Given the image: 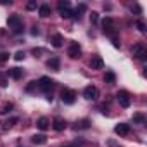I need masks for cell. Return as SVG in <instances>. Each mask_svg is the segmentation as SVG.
I'll list each match as a JSON object with an SVG mask.
<instances>
[{
    "mask_svg": "<svg viewBox=\"0 0 147 147\" xmlns=\"http://www.w3.org/2000/svg\"><path fill=\"white\" fill-rule=\"evenodd\" d=\"M114 133L119 135V137H126V135L130 133V125H126V123L116 125V126H114Z\"/></svg>",
    "mask_w": 147,
    "mask_h": 147,
    "instance_id": "8",
    "label": "cell"
},
{
    "mask_svg": "<svg viewBox=\"0 0 147 147\" xmlns=\"http://www.w3.org/2000/svg\"><path fill=\"white\" fill-rule=\"evenodd\" d=\"M26 9H28V11H33V9H36V4H35V2H30V4L26 5Z\"/></svg>",
    "mask_w": 147,
    "mask_h": 147,
    "instance_id": "31",
    "label": "cell"
},
{
    "mask_svg": "<svg viewBox=\"0 0 147 147\" xmlns=\"http://www.w3.org/2000/svg\"><path fill=\"white\" fill-rule=\"evenodd\" d=\"M7 24H9V28H11V31L14 33V35H19V33H23V21H21V18L19 16H11L9 19H7Z\"/></svg>",
    "mask_w": 147,
    "mask_h": 147,
    "instance_id": "1",
    "label": "cell"
},
{
    "mask_svg": "<svg viewBox=\"0 0 147 147\" xmlns=\"http://www.w3.org/2000/svg\"><path fill=\"white\" fill-rule=\"evenodd\" d=\"M102 31L109 36H116V28H114V21L111 18H106L102 21Z\"/></svg>",
    "mask_w": 147,
    "mask_h": 147,
    "instance_id": "5",
    "label": "cell"
},
{
    "mask_svg": "<svg viewBox=\"0 0 147 147\" xmlns=\"http://www.w3.org/2000/svg\"><path fill=\"white\" fill-rule=\"evenodd\" d=\"M67 55H69L71 59H78V57L82 55V47H80L78 43H71L69 49H67Z\"/></svg>",
    "mask_w": 147,
    "mask_h": 147,
    "instance_id": "7",
    "label": "cell"
},
{
    "mask_svg": "<svg viewBox=\"0 0 147 147\" xmlns=\"http://www.w3.org/2000/svg\"><path fill=\"white\" fill-rule=\"evenodd\" d=\"M113 45H114L116 49H119V42H118V38H116V36H113Z\"/></svg>",
    "mask_w": 147,
    "mask_h": 147,
    "instance_id": "33",
    "label": "cell"
},
{
    "mask_svg": "<svg viewBox=\"0 0 147 147\" xmlns=\"http://www.w3.org/2000/svg\"><path fill=\"white\" fill-rule=\"evenodd\" d=\"M14 59H16V61H23V59H24V52H23V50H18V52L14 54Z\"/></svg>",
    "mask_w": 147,
    "mask_h": 147,
    "instance_id": "27",
    "label": "cell"
},
{
    "mask_svg": "<svg viewBox=\"0 0 147 147\" xmlns=\"http://www.w3.org/2000/svg\"><path fill=\"white\" fill-rule=\"evenodd\" d=\"M135 26H137V30H138L140 33H145V23H144V21H137Z\"/></svg>",
    "mask_w": 147,
    "mask_h": 147,
    "instance_id": "24",
    "label": "cell"
},
{
    "mask_svg": "<svg viewBox=\"0 0 147 147\" xmlns=\"http://www.w3.org/2000/svg\"><path fill=\"white\" fill-rule=\"evenodd\" d=\"M18 121H19V118H16V116H14V118H9V119L5 121V125H4V130H9V128H11V126H14Z\"/></svg>",
    "mask_w": 147,
    "mask_h": 147,
    "instance_id": "20",
    "label": "cell"
},
{
    "mask_svg": "<svg viewBox=\"0 0 147 147\" xmlns=\"http://www.w3.org/2000/svg\"><path fill=\"white\" fill-rule=\"evenodd\" d=\"M88 125H90L88 119H82L80 123H76V128H88Z\"/></svg>",
    "mask_w": 147,
    "mask_h": 147,
    "instance_id": "25",
    "label": "cell"
},
{
    "mask_svg": "<svg viewBox=\"0 0 147 147\" xmlns=\"http://www.w3.org/2000/svg\"><path fill=\"white\" fill-rule=\"evenodd\" d=\"M36 85H38V88H40V90H43V92H47V94H49V92L55 87V82H54L52 78H49V76H42V78L36 82Z\"/></svg>",
    "mask_w": 147,
    "mask_h": 147,
    "instance_id": "2",
    "label": "cell"
},
{
    "mask_svg": "<svg viewBox=\"0 0 147 147\" xmlns=\"http://www.w3.org/2000/svg\"><path fill=\"white\" fill-rule=\"evenodd\" d=\"M85 11H87V5H85V4H80V5L76 7V11L73 12V14H75L73 18H75V19H80V18H82V14H80V12H85Z\"/></svg>",
    "mask_w": 147,
    "mask_h": 147,
    "instance_id": "18",
    "label": "cell"
},
{
    "mask_svg": "<svg viewBox=\"0 0 147 147\" xmlns=\"http://www.w3.org/2000/svg\"><path fill=\"white\" fill-rule=\"evenodd\" d=\"M9 76L14 78V80H21V78H23V69H21V67H12V69H9Z\"/></svg>",
    "mask_w": 147,
    "mask_h": 147,
    "instance_id": "12",
    "label": "cell"
},
{
    "mask_svg": "<svg viewBox=\"0 0 147 147\" xmlns=\"http://www.w3.org/2000/svg\"><path fill=\"white\" fill-rule=\"evenodd\" d=\"M61 99H62L64 104L71 106V104H75V100H76V92L71 90V88H64V90L61 92Z\"/></svg>",
    "mask_w": 147,
    "mask_h": 147,
    "instance_id": "3",
    "label": "cell"
},
{
    "mask_svg": "<svg viewBox=\"0 0 147 147\" xmlns=\"http://www.w3.org/2000/svg\"><path fill=\"white\" fill-rule=\"evenodd\" d=\"M61 9H69V2H66V0L64 2H59V11Z\"/></svg>",
    "mask_w": 147,
    "mask_h": 147,
    "instance_id": "30",
    "label": "cell"
},
{
    "mask_svg": "<svg viewBox=\"0 0 147 147\" xmlns=\"http://www.w3.org/2000/svg\"><path fill=\"white\" fill-rule=\"evenodd\" d=\"M83 97L88 99V100H95V99L99 97V90H97V87H94V85L85 87V90H83Z\"/></svg>",
    "mask_w": 147,
    "mask_h": 147,
    "instance_id": "6",
    "label": "cell"
},
{
    "mask_svg": "<svg viewBox=\"0 0 147 147\" xmlns=\"http://www.w3.org/2000/svg\"><path fill=\"white\" fill-rule=\"evenodd\" d=\"M49 125H50V123H49V119H47L45 116L38 118V121H36V126H38L40 130H47V128H49Z\"/></svg>",
    "mask_w": 147,
    "mask_h": 147,
    "instance_id": "16",
    "label": "cell"
},
{
    "mask_svg": "<svg viewBox=\"0 0 147 147\" xmlns=\"http://www.w3.org/2000/svg\"><path fill=\"white\" fill-rule=\"evenodd\" d=\"M35 87H38V85H36V82H30V85L26 87V92H33V88H35Z\"/></svg>",
    "mask_w": 147,
    "mask_h": 147,
    "instance_id": "29",
    "label": "cell"
},
{
    "mask_svg": "<svg viewBox=\"0 0 147 147\" xmlns=\"http://www.w3.org/2000/svg\"><path fill=\"white\" fill-rule=\"evenodd\" d=\"M90 67H92V69H102V67H104L102 57H100V55H94L92 61H90Z\"/></svg>",
    "mask_w": 147,
    "mask_h": 147,
    "instance_id": "11",
    "label": "cell"
},
{
    "mask_svg": "<svg viewBox=\"0 0 147 147\" xmlns=\"http://www.w3.org/2000/svg\"><path fill=\"white\" fill-rule=\"evenodd\" d=\"M52 126H54V130H55V131H62V130L66 128V121H64L61 116H55V118H54V121H52Z\"/></svg>",
    "mask_w": 147,
    "mask_h": 147,
    "instance_id": "10",
    "label": "cell"
},
{
    "mask_svg": "<svg viewBox=\"0 0 147 147\" xmlns=\"http://www.w3.org/2000/svg\"><path fill=\"white\" fill-rule=\"evenodd\" d=\"M50 42H52V47H55V49H59V47H62V36L59 35V33H55L52 38H50Z\"/></svg>",
    "mask_w": 147,
    "mask_h": 147,
    "instance_id": "14",
    "label": "cell"
},
{
    "mask_svg": "<svg viewBox=\"0 0 147 147\" xmlns=\"http://www.w3.org/2000/svg\"><path fill=\"white\" fill-rule=\"evenodd\" d=\"M12 107H14V106H12L11 102H5V104H4L2 107H0V114H7V113H9V111L12 109Z\"/></svg>",
    "mask_w": 147,
    "mask_h": 147,
    "instance_id": "21",
    "label": "cell"
},
{
    "mask_svg": "<svg viewBox=\"0 0 147 147\" xmlns=\"http://www.w3.org/2000/svg\"><path fill=\"white\" fill-rule=\"evenodd\" d=\"M104 82L106 83H114L116 82V75H114L113 71H107L106 75H104Z\"/></svg>",
    "mask_w": 147,
    "mask_h": 147,
    "instance_id": "19",
    "label": "cell"
},
{
    "mask_svg": "<svg viewBox=\"0 0 147 147\" xmlns=\"http://www.w3.org/2000/svg\"><path fill=\"white\" fill-rule=\"evenodd\" d=\"M90 23H92V24H97V23H99V14H97V12H92V14H90Z\"/></svg>",
    "mask_w": 147,
    "mask_h": 147,
    "instance_id": "26",
    "label": "cell"
},
{
    "mask_svg": "<svg viewBox=\"0 0 147 147\" xmlns=\"http://www.w3.org/2000/svg\"><path fill=\"white\" fill-rule=\"evenodd\" d=\"M38 33H40V31H38V28H36V26H33V28H31V35L35 36V35H38Z\"/></svg>",
    "mask_w": 147,
    "mask_h": 147,
    "instance_id": "34",
    "label": "cell"
},
{
    "mask_svg": "<svg viewBox=\"0 0 147 147\" xmlns=\"http://www.w3.org/2000/svg\"><path fill=\"white\" fill-rule=\"evenodd\" d=\"M38 14H40V18H47V16H50V5H47V4L40 5Z\"/></svg>",
    "mask_w": 147,
    "mask_h": 147,
    "instance_id": "15",
    "label": "cell"
},
{
    "mask_svg": "<svg viewBox=\"0 0 147 147\" xmlns=\"http://www.w3.org/2000/svg\"><path fill=\"white\" fill-rule=\"evenodd\" d=\"M0 85H2V87H7V78H5V76H0Z\"/></svg>",
    "mask_w": 147,
    "mask_h": 147,
    "instance_id": "32",
    "label": "cell"
},
{
    "mask_svg": "<svg viewBox=\"0 0 147 147\" xmlns=\"http://www.w3.org/2000/svg\"><path fill=\"white\" fill-rule=\"evenodd\" d=\"M133 121L144 125V123H145V116H144V114H135V116H133Z\"/></svg>",
    "mask_w": 147,
    "mask_h": 147,
    "instance_id": "23",
    "label": "cell"
},
{
    "mask_svg": "<svg viewBox=\"0 0 147 147\" xmlns=\"http://www.w3.org/2000/svg\"><path fill=\"white\" fill-rule=\"evenodd\" d=\"M131 54H133V57L138 59V61H145V59H147V49H145L142 43H135L133 49H131Z\"/></svg>",
    "mask_w": 147,
    "mask_h": 147,
    "instance_id": "4",
    "label": "cell"
},
{
    "mask_svg": "<svg viewBox=\"0 0 147 147\" xmlns=\"http://www.w3.org/2000/svg\"><path fill=\"white\" fill-rule=\"evenodd\" d=\"M31 142H33V144L42 145V144H45V142H47V137H45V135H33V137H31Z\"/></svg>",
    "mask_w": 147,
    "mask_h": 147,
    "instance_id": "17",
    "label": "cell"
},
{
    "mask_svg": "<svg viewBox=\"0 0 147 147\" xmlns=\"http://www.w3.org/2000/svg\"><path fill=\"white\" fill-rule=\"evenodd\" d=\"M47 66H49L50 69H54V71H59V66H61L59 57H50V59L47 61Z\"/></svg>",
    "mask_w": 147,
    "mask_h": 147,
    "instance_id": "13",
    "label": "cell"
},
{
    "mask_svg": "<svg viewBox=\"0 0 147 147\" xmlns=\"http://www.w3.org/2000/svg\"><path fill=\"white\" fill-rule=\"evenodd\" d=\"M59 12H61V18H64V19H69V18L73 16V12H71L69 9H61Z\"/></svg>",
    "mask_w": 147,
    "mask_h": 147,
    "instance_id": "22",
    "label": "cell"
},
{
    "mask_svg": "<svg viewBox=\"0 0 147 147\" xmlns=\"http://www.w3.org/2000/svg\"><path fill=\"white\" fill-rule=\"evenodd\" d=\"M118 102H119V106L121 107H130V95L126 94V92H118Z\"/></svg>",
    "mask_w": 147,
    "mask_h": 147,
    "instance_id": "9",
    "label": "cell"
},
{
    "mask_svg": "<svg viewBox=\"0 0 147 147\" xmlns=\"http://www.w3.org/2000/svg\"><path fill=\"white\" fill-rule=\"evenodd\" d=\"M5 61H9V54L7 52H0V64L5 62Z\"/></svg>",
    "mask_w": 147,
    "mask_h": 147,
    "instance_id": "28",
    "label": "cell"
}]
</instances>
